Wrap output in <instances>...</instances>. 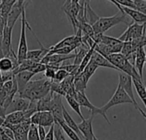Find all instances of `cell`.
Masks as SVG:
<instances>
[{"label": "cell", "mask_w": 146, "mask_h": 140, "mask_svg": "<svg viewBox=\"0 0 146 140\" xmlns=\"http://www.w3.org/2000/svg\"><path fill=\"white\" fill-rule=\"evenodd\" d=\"M0 140H13V139H11L10 138H9L8 136H6V135L2 132V130H1V128H0Z\"/></svg>", "instance_id": "40"}, {"label": "cell", "mask_w": 146, "mask_h": 140, "mask_svg": "<svg viewBox=\"0 0 146 140\" xmlns=\"http://www.w3.org/2000/svg\"><path fill=\"white\" fill-rule=\"evenodd\" d=\"M24 120L23 112H13L6 115L4 123L9 125H18Z\"/></svg>", "instance_id": "22"}, {"label": "cell", "mask_w": 146, "mask_h": 140, "mask_svg": "<svg viewBox=\"0 0 146 140\" xmlns=\"http://www.w3.org/2000/svg\"><path fill=\"white\" fill-rule=\"evenodd\" d=\"M118 86L121 88H122L123 91L129 96V98L133 101V105L136 108V109H138L140 112V114L143 115V117L145 119H146V115L145 111H143V109L139 106V104H138V103H137V101L135 99L134 93H133V79L129 75L124 74L122 72H119V84H118Z\"/></svg>", "instance_id": "5"}, {"label": "cell", "mask_w": 146, "mask_h": 140, "mask_svg": "<svg viewBox=\"0 0 146 140\" xmlns=\"http://www.w3.org/2000/svg\"><path fill=\"white\" fill-rule=\"evenodd\" d=\"M15 66L13 62L9 57H3L0 59V72L7 73L11 72L14 69Z\"/></svg>", "instance_id": "28"}, {"label": "cell", "mask_w": 146, "mask_h": 140, "mask_svg": "<svg viewBox=\"0 0 146 140\" xmlns=\"http://www.w3.org/2000/svg\"><path fill=\"white\" fill-rule=\"evenodd\" d=\"M27 140H39L38 133V128L36 126L31 124L29 130L27 132Z\"/></svg>", "instance_id": "33"}, {"label": "cell", "mask_w": 146, "mask_h": 140, "mask_svg": "<svg viewBox=\"0 0 146 140\" xmlns=\"http://www.w3.org/2000/svg\"><path fill=\"white\" fill-rule=\"evenodd\" d=\"M46 68V66L42 64V63H37L35 66H33V68H31L28 71L36 74H39V73H42V72H44Z\"/></svg>", "instance_id": "36"}, {"label": "cell", "mask_w": 146, "mask_h": 140, "mask_svg": "<svg viewBox=\"0 0 146 140\" xmlns=\"http://www.w3.org/2000/svg\"><path fill=\"white\" fill-rule=\"evenodd\" d=\"M133 104V103L131 100V98H129V96L123 91L122 88H121L119 86H117L114 95L112 96V98L110 99V101L104 105L103 107H101V110L106 114V112L112 107L119 105V104Z\"/></svg>", "instance_id": "8"}, {"label": "cell", "mask_w": 146, "mask_h": 140, "mask_svg": "<svg viewBox=\"0 0 146 140\" xmlns=\"http://www.w3.org/2000/svg\"><path fill=\"white\" fill-rule=\"evenodd\" d=\"M65 99H66L68 104L70 106V108H71V109H72L79 116H80V118L82 121H84L85 118H84V116H83V115H82V113H81L80 106L79 103L77 102V100H76L75 98H71V97H68V96H65Z\"/></svg>", "instance_id": "26"}, {"label": "cell", "mask_w": 146, "mask_h": 140, "mask_svg": "<svg viewBox=\"0 0 146 140\" xmlns=\"http://www.w3.org/2000/svg\"><path fill=\"white\" fill-rule=\"evenodd\" d=\"M145 35V24H137L131 23L127 29L118 38L121 42H131L137 40Z\"/></svg>", "instance_id": "6"}, {"label": "cell", "mask_w": 146, "mask_h": 140, "mask_svg": "<svg viewBox=\"0 0 146 140\" xmlns=\"http://www.w3.org/2000/svg\"><path fill=\"white\" fill-rule=\"evenodd\" d=\"M21 34H20V39H19V45H18V50H17V61L18 63L23 62L24 60H26V56H27V52L28 50L27 49V36H26V27H27L29 28V30H31L33 32V29L31 28V27L29 26L27 18H26V10L25 9L22 10L21 13Z\"/></svg>", "instance_id": "4"}, {"label": "cell", "mask_w": 146, "mask_h": 140, "mask_svg": "<svg viewBox=\"0 0 146 140\" xmlns=\"http://www.w3.org/2000/svg\"><path fill=\"white\" fill-rule=\"evenodd\" d=\"M92 121L93 117L89 119H85L80 123L77 124L78 128L85 140H92L94 133H93V127H92Z\"/></svg>", "instance_id": "15"}, {"label": "cell", "mask_w": 146, "mask_h": 140, "mask_svg": "<svg viewBox=\"0 0 146 140\" xmlns=\"http://www.w3.org/2000/svg\"><path fill=\"white\" fill-rule=\"evenodd\" d=\"M30 122L32 125H34L36 127L41 126L43 127H51L55 124L53 115L50 111H37L31 116Z\"/></svg>", "instance_id": "10"}, {"label": "cell", "mask_w": 146, "mask_h": 140, "mask_svg": "<svg viewBox=\"0 0 146 140\" xmlns=\"http://www.w3.org/2000/svg\"><path fill=\"white\" fill-rule=\"evenodd\" d=\"M25 5H26V1L18 0L15 2L6 19V26L8 27L13 29L15 23L16 22L18 18L21 15L22 10L25 9Z\"/></svg>", "instance_id": "11"}, {"label": "cell", "mask_w": 146, "mask_h": 140, "mask_svg": "<svg viewBox=\"0 0 146 140\" xmlns=\"http://www.w3.org/2000/svg\"><path fill=\"white\" fill-rule=\"evenodd\" d=\"M5 26H6V21L0 15V31H1L2 33H3V31Z\"/></svg>", "instance_id": "39"}, {"label": "cell", "mask_w": 146, "mask_h": 140, "mask_svg": "<svg viewBox=\"0 0 146 140\" xmlns=\"http://www.w3.org/2000/svg\"><path fill=\"white\" fill-rule=\"evenodd\" d=\"M135 9L146 15V1L145 0H133Z\"/></svg>", "instance_id": "35"}, {"label": "cell", "mask_w": 146, "mask_h": 140, "mask_svg": "<svg viewBox=\"0 0 146 140\" xmlns=\"http://www.w3.org/2000/svg\"><path fill=\"white\" fill-rule=\"evenodd\" d=\"M53 93L50 92L48 95L44 98L37 101V111L43 112V111H50L51 108V100H52Z\"/></svg>", "instance_id": "21"}, {"label": "cell", "mask_w": 146, "mask_h": 140, "mask_svg": "<svg viewBox=\"0 0 146 140\" xmlns=\"http://www.w3.org/2000/svg\"><path fill=\"white\" fill-rule=\"evenodd\" d=\"M80 1H77V0H68V1H65L64 4L62 7V10L66 14L68 19L69 20L70 23L73 26L74 33H76L77 27H78L77 15L80 9Z\"/></svg>", "instance_id": "7"}, {"label": "cell", "mask_w": 146, "mask_h": 140, "mask_svg": "<svg viewBox=\"0 0 146 140\" xmlns=\"http://www.w3.org/2000/svg\"><path fill=\"white\" fill-rule=\"evenodd\" d=\"M15 0H3L0 4V15L6 21L7 16Z\"/></svg>", "instance_id": "25"}, {"label": "cell", "mask_w": 146, "mask_h": 140, "mask_svg": "<svg viewBox=\"0 0 146 140\" xmlns=\"http://www.w3.org/2000/svg\"><path fill=\"white\" fill-rule=\"evenodd\" d=\"M5 116H6L5 109L0 105V117H1V118H3V119H4V118H5Z\"/></svg>", "instance_id": "41"}, {"label": "cell", "mask_w": 146, "mask_h": 140, "mask_svg": "<svg viewBox=\"0 0 146 140\" xmlns=\"http://www.w3.org/2000/svg\"><path fill=\"white\" fill-rule=\"evenodd\" d=\"M58 125L61 127L62 132H64V133L67 134V136H68L71 140H81V139L76 134V133L74 132L71 128H69V127L65 124L64 121H62V122L58 123Z\"/></svg>", "instance_id": "29"}, {"label": "cell", "mask_w": 146, "mask_h": 140, "mask_svg": "<svg viewBox=\"0 0 146 140\" xmlns=\"http://www.w3.org/2000/svg\"><path fill=\"white\" fill-rule=\"evenodd\" d=\"M12 30L11 28L5 26L3 31V39L1 44V50L3 57H9L12 54L15 53V51L12 49Z\"/></svg>", "instance_id": "12"}, {"label": "cell", "mask_w": 146, "mask_h": 140, "mask_svg": "<svg viewBox=\"0 0 146 140\" xmlns=\"http://www.w3.org/2000/svg\"><path fill=\"white\" fill-rule=\"evenodd\" d=\"M146 55L145 51V47L139 48L135 53V59H134V68L137 70L139 77L141 80H143V70H144V66L145 63Z\"/></svg>", "instance_id": "17"}, {"label": "cell", "mask_w": 146, "mask_h": 140, "mask_svg": "<svg viewBox=\"0 0 146 140\" xmlns=\"http://www.w3.org/2000/svg\"><path fill=\"white\" fill-rule=\"evenodd\" d=\"M90 62L92 63L95 64L98 67H104V68H112V69L117 70L105 57H104L101 54H99L98 52H97L95 50L92 53V58H91Z\"/></svg>", "instance_id": "19"}, {"label": "cell", "mask_w": 146, "mask_h": 140, "mask_svg": "<svg viewBox=\"0 0 146 140\" xmlns=\"http://www.w3.org/2000/svg\"><path fill=\"white\" fill-rule=\"evenodd\" d=\"M37 40L38 41L40 46H41V49H38V50H27V56H26V59L27 60H30V61H33L34 62H37V63H39L40 61L43 59V57H44L46 56V54L49 52V50L48 48H45L42 45V44L39 42V40L38 39V38L36 37Z\"/></svg>", "instance_id": "18"}, {"label": "cell", "mask_w": 146, "mask_h": 140, "mask_svg": "<svg viewBox=\"0 0 146 140\" xmlns=\"http://www.w3.org/2000/svg\"><path fill=\"white\" fill-rule=\"evenodd\" d=\"M133 85L134 86L136 92H137L138 95L139 96V98L141 99L144 105L146 107V89L144 82L133 79Z\"/></svg>", "instance_id": "24"}, {"label": "cell", "mask_w": 146, "mask_h": 140, "mask_svg": "<svg viewBox=\"0 0 146 140\" xmlns=\"http://www.w3.org/2000/svg\"><path fill=\"white\" fill-rule=\"evenodd\" d=\"M98 66H96L95 64L92 63L91 62L87 64V66L85 68V69L83 70V72L81 73L83 74V76L86 78V80L87 81H89L90 78L94 74V73L96 72V70L98 69Z\"/></svg>", "instance_id": "30"}, {"label": "cell", "mask_w": 146, "mask_h": 140, "mask_svg": "<svg viewBox=\"0 0 146 140\" xmlns=\"http://www.w3.org/2000/svg\"><path fill=\"white\" fill-rule=\"evenodd\" d=\"M77 49H79V50H78V52L74 53L75 54V57H74V64L76 65V66H79L81 63V62L83 61L85 56L86 55V53L88 52L90 48H88L87 46H86L83 44H81V45L79 48H77Z\"/></svg>", "instance_id": "27"}, {"label": "cell", "mask_w": 146, "mask_h": 140, "mask_svg": "<svg viewBox=\"0 0 146 140\" xmlns=\"http://www.w3.org/2000/svg\"><path fill=\"white\" fill-rule=\"evenodd\" d=\"M111 3H113L115 5H116L119 9V10H121L126 15H128L130 18L133 19V21H134V23L137 24H145L146 21V15L143 14L136 9H129V8H126V7H122L121 5H119L118 3H116V2L115 0L110 1Z\"/></svg>", "instance_id": "14"}, {"label": "cell", "mask_w": 146, "mask_h": 140, "mask_svg": "<svg viewBox=\"0 0 146 140\" xmlns=\"http://www.w3.org/2000/svg\"><path fill=\"white\" fill-rule=\"evenodd\" d=\"M87 83L88 81L86 80L82 74L76 75L74 79V86L76 92H85V90L87 86Z\"/></svg>", "instance_id": "23"}, {"label": "cell", "mask_w": 146, "mask_h": 140, "mask_svg": "<svg viewBox=\"0 0 146 140\" xmlns=\"http://www.w3.org/2000/svg\"><path fill=\"white\" fill-rule=\"evenodd\" d=\"M44 140H54V125L50 127Z\"/></svg>", "instance_id": "38"}, {"label": "cell", "mask_w": 146, "mask_h": 140, "mask_svg": "<svg viewBox=\"0 0 146 140\" xmlns=\"http://www.w3.org/2000/svg\"><path fill=\"white\" fill-rule=\"evenodd\" d=\"M29 104L30 101L26 98L15 97L12 102L10 103V104L5 109V113L6 115H8L13 112H24L27 109Z\"/></svg>", "instance_id": "13"}, {"label": "cell", "mask_w": 146, "mask_h": 140, "mask_svg": "<svg viewBox=\"0 0 146 140\" xmlns=\"http://www.w3.org/2000/svg\"><path fill=\"white\" fill-rule=\"evenodd\" d=\"M54 140H66L61 127L57 124H54Z\"/></svg>", "instance_id": "34"}, {"label": "cell", "mask_w": 146, "mask_h": 140, "mask_svg": "<svg viewBox=\"0 0 146 140\" xmlns=\"http://www.w3.org/2000/svg\"><path fill=\"white\" fill-rule=\"evenodd\" d=\"M62 116H63V121H64L65 124H66L69 128H71L74 132H75L76 134H77L80 139H83V137H82V135H81V133H80V130H79V128H78L77 123L74 121V119L72 118V116L69 115V113L68 112V110L66 109V108H65L64 105H63V107H62Z\"/></svg>", "instance_id": "20"}, {"label": "cell", "mask_w": 146, "mask_h": 140, "mask_svg": "<svg viewBox=\"0 0 146 140\" xmlns=\"http://www.w3.org/2000/svg\"><path fill=\"white\" fill-rule=\"evenodd\" d=\"M4 123V119H3V118H1L0 117V127L3 126V124Z\"/></svg>", "instance_id": "42"}, {"label": "cell", "mask_w": 146, "mask_h": 140, "mask_svg": "<svg viewBox=\"0 0 146 140\" xmlns=\"http://www.w3.org/2000/svg\"><path fill=\"white\" fill-rule=\"evenodd\" d=\"M50 92V80L47 79H40L37 80H30L18 97L26 98L29 101H38L48 95Z\"/></svg>", "instance_id": "1"}, {"label": "cell", "mask_w": 146, "mask_h": 140, "mask_svg": "<svg viewBox=\"0 0 146 140\" xmlns=\"http://www.w3.org/2000/svg\"><path fill=\"white\" fill-rule=\"evenodd\" d=\"M92 140H98V139H97V137L94 135V136H93V139H92Z\"/></svg>", "instance_id": "43"}, {"label": "cell", "mask_w": 146, "mask_h": 140, "mask_svg": "<svg viewBox=\"0 0 146 140\" xmlns=\"http://www.w3.org/2000/svg\"><path fill=\"white\" fill-rule=\"evenodd\" d=\"M119 23H125L128 26L132 23L131 20L121 10H119V12H117L115 15L110 17H99L98 20L92 26V27L94 33L104 34V33L118 25Z\"/></svg>", "instance_id": "2"}, {"label": "cell", "mask_w": 146, "mask_h": 140, "mask_svg": "<svg viewBox=\"0 0 146 140\" xmlns=\"http://www.w3.org/2000/svg\"><path fill=\"white\" fill-rule=\"evenodd\" d=\"M75 99L77 100V102L79 103V104H80V107L86 108V109H88L91 111V113H92V117L94 118L95 115H101L106 120V121L108 122V124L110 125V120L108 119L107 115H106L105 113H104V112L101 110L100 108L96 107V106H94L93 104H92V103L89 101V99H88V98L86 97V95L85 92H77V93H76V98H75Z\"/></svg>", "instance_id": "9"}, {"label": "cell", "mask_w": 146, "mask_h": 140, "mask_svg": "<svg viewBox=\"0 0 146 140\" xmlns=\"http://www.w3.org/2000/svg\"><path fill=\"white\" fill-rule=\"evenodd\" d=\"M34 75H35L34 74H33L29 71H22V72H20V73L16 74L15 75H14V79L16 82L17 89H18L17 95H19L23 91V89L25 88L27 84L30 81V80Z\"/></svg>", "instance_id": "16"}, {"label": "cell", "mask_w": 146, "mask_h": 140, "mask_svg": "<svg viewBox=\"0 0 146 140\" xmlns=\"http://www.w3.org/2000/svg\"><path fill=\"white\" fill-rule=\"evenodd\" d=\"M119 72H122L127 75H129L132 79L136 80H140L144 82L143 80L139 77L137 70L135 69L134 66L131 64L127 59L121 53L117 54H111L105 57Z\"/></svg>", "instance_id": "3"}, {"label": "cell", "mask_w": 146, "mask_h": 140, "mask_svg": "<svg viewBox=\"0 0 146 140\" xmlns=\"http://www.w3.org/2000/svg\"><path fill=\"white\" fill-rule=\"evenodd\" d=\"M69 75H70V74H69L67 71H65V70H63V69H58V70L56 72L55 78H54V80H53L52 81L56 82V83H60V82H62L64 79H66L67 77H68Z\"/></svg>", "instance_id": "32"}, {"label": "cell", "mask_w": 146, "mask_h": 140, "mask_svg": "<svg viewBox=\"0 0 146 140\" xmlns=\"http://www.w3.org/2000/svg\"><path fill=\"white\" fill-rule=\"evenodd\" d=\"M45 66H46V68L44 70V76L47 78V80H53L56 75V72L58 70V68L50 65V64H47Z\"/></svg>", "instance_id": "31"}, {"label": "cell", "mask_w": 146, "mask_h": 140, "mask_svg": "<svg viewBox=\"0 0 146 140\" xmlns=\"http://www.w3.org/2000/svg\"><path fill=\"white\" fill-rule=\"evenodd\" d=\"M37 128H38V138H39V140L45 139V137H46L47 133L45 132L44 127H41V126H38V127H37Z\"/></svg>", "instance_id": "37"}, {"label": "cell", "mask_w": 146, "mask_h": 140, "mask_svg": "<svg viewBox=\"0 0 146 140\" xmlns=\"http://www.w3.org/2000/svg\"><path fill=\"white\" fill-rule=\"evenodd\" d=\"M0 81H1V72H0Z\"/></svg>", "instance_id": "44"}]
</instances>
